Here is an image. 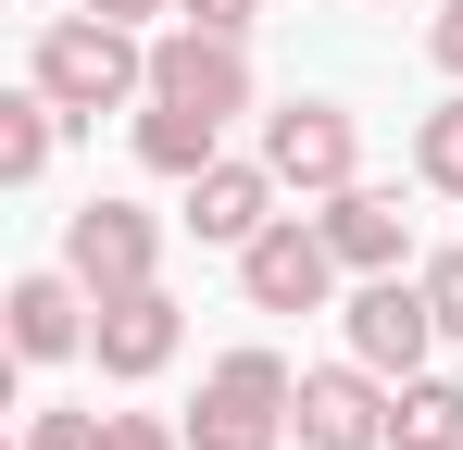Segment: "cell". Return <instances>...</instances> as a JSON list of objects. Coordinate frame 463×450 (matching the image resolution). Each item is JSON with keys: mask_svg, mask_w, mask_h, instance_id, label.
Here are the masks:
<instances>
[{"mask_svg": "<svg viewBox=\"0 0 463 450\" xmlns=\"http://www.w3.org/2000/svg\"><path fill=\"white\" fill-rule=\"evenodd\" d=\"M38 88H51L63 113H113L126 88H151V51H138L113 13H63V25H38Z\"/></svg>", "mask_w": 463, "mask_h": 450, "instance_id": "1", "label": "cell"}, {"mask_svg": "<svg viewBox=\"0 0 463 450\" xmlns=\"http://www.w3.org/2000/svg\"><path fill=\"white\" fill-rule=\"evenodd\" d=\"M288 400H301V375L276 351H226L213 388H201V413H188V450H276L288 438Z\"/></svg>", "mask_w": 463, "mask_h": 450, "instance_id": "2", "label": "cell"}, {"mask_svg": "<svg viewBox=\"0 0 463 450\" xmlns=\"http://www.w3.org/2000/svg\"><path fill=\"white\" fill-rule=\"evenodd\" d=\"M238 288L263 300V313H326V288H338V238H326V225H263V238L238 250Z\"/></svg>", "mask_w": 463, "mask_h": 450, "instance_id": "3", "label": "cell"}, {"mask_svg": "<svg viewBox=\"0 0 463 450\" xmlns=\"http://www.w3.org/2000/svg\"><path fill=\"white\" fill-rule=\"evenodd\" d=\"M151 250H163V225H151V213H126V201H88V213L63 225V276H76L88 300L151 288Z\"/></svg>", "mask_w": 463, "mask_h": 450, "instance_id": "4", "label": "cell"}, {"mask_svg": "<svg viewBox=\"0 0 463 450\" xmlns=\"http://www.w3.org/2000/svg\"><path fill=\"white\" fill-rule=\"evenodd\" d=\"M426 338H439V300H426V276H413V288H401V276H364V288H351V363L413 375V363H426Z\"/></svg>", "mask_w": 463, "mask_h": 450, "instance_id": "5", "label": "cell"}, {"mask_svg": "<svg viewBox=\"0 0 463 450\" xmlns=\"http://www.w3.org/2000/svg\"><path fill=\"white\" fill-rule=\"evenodd\" d=\"M288 426H301V450H376V438H388L376 363H326V375H301V400H288Z\"/></svg>", "mask_w": 463, "mask_h": 450, "instance_id": "6", "label": "cell"}, {"mask_svg": "<svg viewBox=\"0 0 463 450\" xmlns=\"http://www.w3.org/2000/svg\"><path fill=\"white\" fill-rule=\"evenodd\" d=\"M151 100H188V113H238L250 100V63H238V38H213V25H175L151 51Z\"/></svg>", "mask_w": 463, "mask_h": 450, "instance_id": "7", "label": "cell"}, {"mask_svg": "<svg viewBox=\"0 0 463 450\" xmlns=\"http://www.w3.org/2000/svg\"><path fill=\"white\" fill-rule=\"evenodd\" d=\"M263 163H276V188H351V113H326V100L263 113Z\"/></svg>", "mask_w": 463, "mask_h": 450, "instance_id": "8", "label": "cell"}, {"mask_svg": "<svg viewBox=\"0 0 463 450\" xmlns=\"http://www.w3.org/2000/svg\"><path fill=\"white\" fill-rule=\"evenodd\" d=\"M263 225H276V163H201V175H188V238L250 250Z\"/></svg>", "mask_w": 463, "mask_h": 450, "instance_id": "9", "label": "cell"}, {"mask_svg": "<svg viewBox=\"0 0 463 450\" xmlns=\"http://www.w3.org/2000/svg\"><path fill=\"white\" fill-rule=\"evenodd\" d=\"M88 351H100V375H163L175 363V300L163 288H113L100 325H88Z\"/></svg>", "mask_w": 463, "mask_h": 450, "instance_id": "10", "label": "cell"}, {"mask_svg": "<svg viewBox=\"0 0 463 450\" xmlns=\"http://www.w3.org/2000/svg\"><path fill=\"white\" fill-rule=\"evenodd\" d=\"M326 238H338V263H351V276H401L413 213H401L388 188H326Z\"/></svg>", "mask_w": 463, "mask_h": 450, "instance_id": "11", "label": "cell"}, {"mask_svg": "<svg viewBox=\"0 0 463 450\" xmlns=\"http://www.w3.org/2000/svg\"><path fill=\"white\" fill-rule=\"evenodd\" d=\"M76 338H88L76 276H25V288H13V351H25V363H63Z\"/></svg>", "mask_w": 463, "mask_h": 450, "instance_id": "12", "label": "cell"}, {"mask_svg": "<svg viewBox=\"0 0 463 450\" xmlns=\"http://www.w3.org/2000/svg\"><path fill=\"white\" fill-rule=\"evenodd\" d=\"M213 126H226V113L151 100V113H138V163H151V175H201V163H213Z\"/></svg>", "mask_w": 463, "mask_h": 450, "instance_id": "13", "label": "cell"}, {"mask_svg": "<svg viewBox=\"0 0 463 450\" xmlns=\"http://www.w3.org/2000/svg\"><path fill=\"white\" fill-rule=\"evenodd\" d=\"M388 438H401V450H463V388H439V375H401Z\"/></svg>", "mask_w": 463, "mask_h": 450, "instance_id": "14", "label": "cell"}, {"mask_svg": "<svg viewBox=\"0 0 463 450\" xmlns=\"http://www.w3.org/2000/svg\"><path fill=\"white\" fill-rule=\"evenodd\" d=\"M51 113H63L51 88H25V100H0V175H13V188H25V175L51 163Z\"/></svg>", "mask_w": 463, "mask_h": 450, "instance_id": "15", "label": "cell"}, {"mask_svg": "<svg viewBox=\"0 0 463 450\" xmlns=\"http://www.w3.org/2000/svg\"><path fill=\"white\" fill-rule=\"evenodd\" d=\"M413 163H426V188H451V201H463V100H439V113L413 126Z\"/></svg>", "mask_w": 463, "mask_h": 450, "instance_id": "16", "label": "cell"}, {"mask_svg": "<svg viewBox=\"0 0 463 450\" xmlns=\"http://www.w3.org/2000/svg\"><path fill=\"white\" fill-rule=\"evenodd\" d=\"M25 450H113V413H38Z\"/></svg>", "mask_w": 463, "mask_h": 450, "instance_id": "17", "label": "cell"}, {"mask_svg": "<svg viewBox=\"0 0 463 450\" xmlns=\"http://www.w3.org/2000/svg\"><path fill=\"white\" fill-rule=\"evenodd\" d=\"M426 300H439V338H463V250L426 263Z\"/></svg>", "mask_w": 463, "mask_h": 450, "instance_id": "18", "label": "cell"}, {"mask_svg": "<svg viewBox=\"0 0 463 450\" xmlns=\"http://www.w3.org/2000/svg\"><path fill=\"white\" fill-rule=\"evenodd\" d=\"M175 13H188V25H213V38H238V25H250L263 0H175Z\"/></svg>", "mask_w": 463, "mask_h": 450, "instance_id": "19", "label": "cell"}, {"mask_svg": "<svg viewBox=\"0 0 463 450\" xmlns=\"http://www.w3.org/2000/svg\"><path fill=\"white\" fill-rule=\"evenodd\" d=\"M113 450H175V426H151V413H113Z\"/></svg>", "mask_w": 463, "mask_h": 450, "instance_id": "20", "label": "cell"}, {"mask_svg": "<svg viewBox=\"0 0 463 450\" xmlns=\"http://www.w3.org/2000/svg\"><path fill=\"white\" fill-rule=\"evenodd\" d=\"M426 51H439V63L463 75V0H439V25H426Z\"/></svg>", "mask_w": 463, "mask_h": 450, "instance_id": "21", "label": "cell"}, {"mask_svg": "<svg viewBox=\"0 0 463 450\" xmlns=\"http://www.w3.org/2000/svg\"><path fill=\"white\" fill-rule=\"evenodd\" d=\"M76 13H113V25H138V13H163V0H76Z\"/></svg>", "mask_w": 463, "mask_h": 450, "instance_id": "22", "label": "cell"}]
</instances>
